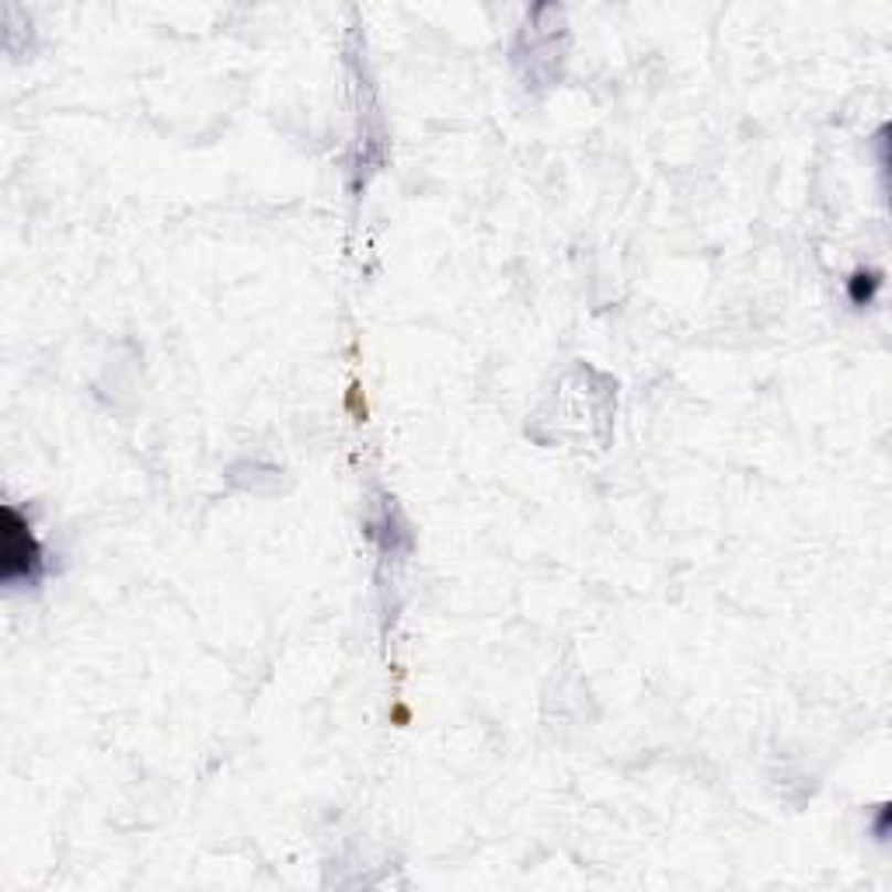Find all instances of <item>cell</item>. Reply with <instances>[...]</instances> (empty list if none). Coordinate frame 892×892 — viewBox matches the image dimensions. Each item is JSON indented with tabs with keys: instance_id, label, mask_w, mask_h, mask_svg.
Listing matches in <instances>:
<instances>
[{
	"instance_id": "6da1fadb",
	"label": "cell",
	"mask_w": 892,
	"mask_h": 892,
	"mask_svg": "<svg viewBox=\"0 0 892 892\" xmlns=\"http://www.w3.org/2000/svg\"><path fill=\"white\" fill-rule=\"evenodd\" d=\"M42 569H46V558H42V548L35 541L32 527L18 517L14 506H4V578H8V586H18V583L35 586L42 578Z\"/></svg>"
},
{
	"instance_id": "7a4b0ae2",
	"label": "cell",
	"mask_w": 892,
	"mask_h": 892,
	"mask_svg": "<svg viewBox=\"0 0 892 892\" xmlns=\"http://www.w3.org/2000/svg\"><path fill=\"white\" fill-rule=\"evenodd\" d=\"M882 286V276L879 273H854L851 276V300L858 304V307H868L872 304V297H875V289Z\"/></svg>"
}]
</instances>
